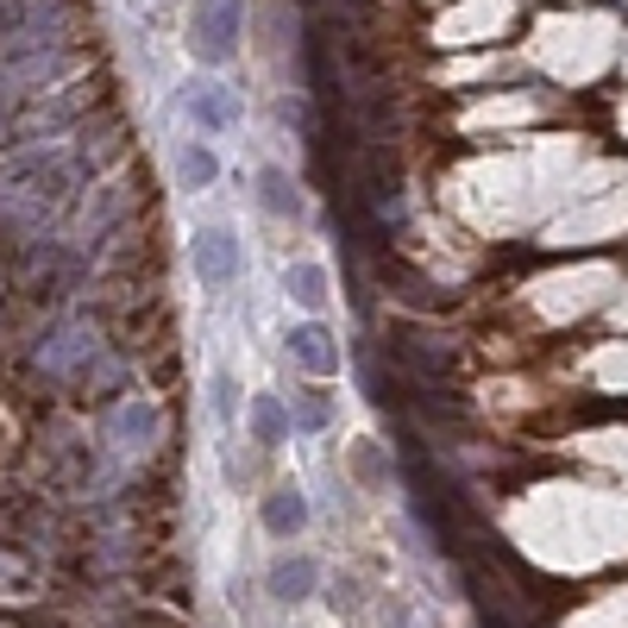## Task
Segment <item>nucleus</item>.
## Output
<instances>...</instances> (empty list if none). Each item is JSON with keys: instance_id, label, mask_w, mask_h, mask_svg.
Wrapping results in <instances>:
<instances>
[{"instance_id": "obj_1", "label": "nucleus", "mask_w": 628, "mask_h": 628, "mask_svg": "<svg viewBox=\"0 0 628 628\" xmlns=\"http://www.w3.org/2000/svg\"><path fill=\"white\" fill-rule=\"evenodd\" d=\"M239 0H195V32H189V45H195L201 63H226L233 50H239Z\"/></svg>"}, {"instance_id": "obj_2", "label": "nucleus", "mask_w": 628, "mask_h": 628, "mask_svg": "<svg viewBox=\"0 0 628 628\" xmlns=\"http://www.w3.org/2000/svg\"><path fill=\"white\" fill-rule=\"evenodd\" d=\"M195 276L208 283V289H226V283L239 276V239L221 233V226H214V233H201V239H195Z\"/></svg>"}, {"instance_id": "obj_3", "label": "nucleus", "mask_w": 628, "mask_h": 628, "mask_svg": "<svg viewBox=\"0 0 628 628\" xmlns=\"http://www.w3.org/2000/svg\"><path fill=\"white\" fill-rule=\"evenodd\" d=\"M289 358H296L301 371H315V377L340 371V346H333V340H327V327H315V321L289 333Z\"/></svg>"}, {"instance_id": "obj_4", "label": "nucleus", "mask_w": 628, "mask_h": 628, "mask_svg": "<svg viewBox=\"0 0 628 628\" xmlns=\"http://www.w3.org/2000/svg\"><path fill=\"white\" fill-rule=\"evenodd\" d=\"M301 522H308V502H301V490H271V497H264V528H271L276 541L301 534Z\"/></svg>"}, {"instance_id": "obj_5", "label": "nucleus", "mask_w": 628, "mask_h": 628, "mask_svg": "<svg viewBox=\"0 0 628 628\" xmlns=\"http://www.w3.org/2000/svg\"><path fill=\"white\" fill-rule=\"evenodd\" d=\"M271 591L283 603H301L308 591H315V559H283V566L271 572Z\"/></svg>"}, {"instance_id": "obj_6", "label": "nucleus", "mask_w": 628, "mask_h": 628, "mask_svg": "<svg viewBox=\"0 0 628 628\" xmlns=\"http://www.w3.org/2000/svg\"><path fill=\"white\" fill-rule=\"evenodd\" d=\"M189 114H195L201 126H233L239 120V107H233L221 88H189Z\"/></svg>"}, {"instance_id": "obj_7", "label": "nucleus", "mask_w": 628, "mask_h": 628, "mask_svg": "<svg viewBox=\"0 0 628 628\" xmlns=\"http://www.w3.org/2000/svg\"><path fill=\"white\" fill-rule=\"evenodd\" d=\"M251 434H258L264 447H276V440L289 434V415H283V402H276V396H258V402H251Z\"/></svg>"}, {"instance_id": "obj_8", "label": "nucleus", "mask_w": 628, "mask_h": 628, "mask_svg": "<svg viewBox=\"0 0 628 628\" xmlns=\"http://www.w3.org/2000/svg\"><path fill=\"white\" fill-rule=\"evenodd\" d=\"M258 189H264V208H271V214H289V221L301 214V195L289 189V176L283 170H264L258 176Z\"/></svg>"}, {"instance_id": "obj_9", "label": "nucleus", "mask_w": 628, "mask_h": 628, "mask_svg": "<svg viewBox=\"0 0 628 628\" xmlns=\"http://www.w3.org/2000/svg\"><path fill=\"white\" fill-rule=\"evenodd\" d=\"M289 296H296L301 308H321V301H327V276L315 271V264H289Z\"/></svg>"}, {"instance_id": "obj_10", "label": "nucleus", "mask_w": 628, "mask_h": 628, "mask_svg": "<svg viewBox=\"0 0 628 628\" xmlns=\"http://www.w3.org/2000/svg\"><path fill=\"white\" fill-rule=\"evenodd\" d=\"M214 170H221V164H214V151H208V145L182 151V182H195V189H201V182H214Z\"/></svg>"}, {"instance_id": "obj_11", "label": "nucleus", "mask_w": 628, "mask_h": 628, "mask_svg": "<svg viewBox=\"0 0 628 628\" xmlns=\"http://www.w3.org/2000/svg\"><path fill=\"white\" fill-rule=\"evenodd\" d=\"M327 415H333V408H327V396H296V422L301 427H327Z\"/></svg>"}]
</instances>
